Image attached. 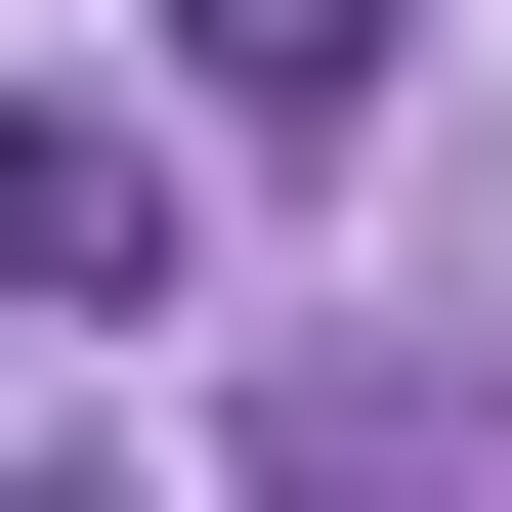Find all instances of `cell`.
Listing matches in <instances>:
<instances>
[{"label":"cell","mask_w":512,"mask_h":512,"mask_svg":"<svg viewBox=\"0 0 512 512\" xmlns=\"http://www.w3.org/2000/svg\"><path fill=\"white\" fill-rule=\"evenodd\" d=\"M0 299H171V128L128 86H0Z\"/></svg>","instance_id":"obj_1"},{"label":"cell","mask_w":512,"mask_h":512,"mask_svg":"<svg viewBox=\"0 0 512 512\" xmlns=\"http://www.w3.org/2000/svg\"><path fill=\"white\" fill-rule=\"evenodd\" d=\"M171 43H214V128H384V43H427V0H171Z\"/></svg>","instance_id":"obj_2"},{"label":"cell","mask_w":512,"mask_h":512,"mask_svg":"<svg viewBox=\"0 0 512 512\" xmlns=\"http://www.w3.org/2000/svg\"><path fill=\"white\" fill-rule=\"evenodd\" d=\"M0 512H128V470H0Z\"/></svg>","instance_id":"obj_3"}]
</instances>
